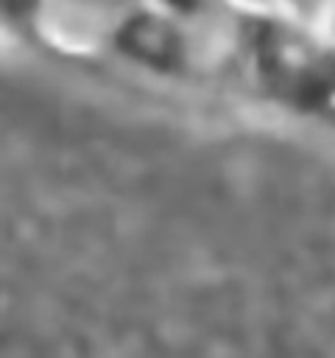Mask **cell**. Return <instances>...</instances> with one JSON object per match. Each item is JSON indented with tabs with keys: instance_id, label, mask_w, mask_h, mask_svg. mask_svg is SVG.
<instances>
[{
	"instance_id": "obj_1",
	"label": "cell",
	"mask_w": 335,
	"mask_h": 358,
	"mask_svg": "<svg viewBox=\"0 0 335 358\" xmlns=\"http://www.w3.org/2000/svg\"><path fill=\"white\" fill-rule=\"evenodd\" d=\"M0 28L39 45H50L45 34V0H0Z\"/></svg>"
}]
</instances>
